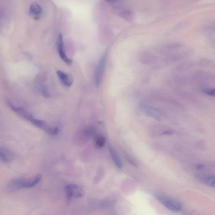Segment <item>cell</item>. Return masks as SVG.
Returning <instances> with one entry per match:
<instances>
[{
    "instance_id": "obj_18",
    "label": "cell",
    "mask_w": 215,
    "mask_h": 215,
    "mask_svg": "<svg viewBox=\"0 0 215 215\" xmlns=\"http://www.w3.org/2000/svg\"><path fill=\"white\" fill-rule=\"evenodd\" d=\"M125 157V158H126V160H127V162H128L129 163L132 165L133 166L135 167H138L137 163H136L129 156L126 155Z\"/></svg>"
},
{
    "instance_id": "obj_2",
    "label": "cell",
    "mask_w": 215,
    "mask_h": 215,
    "mask_svg": "<svg viewBox=\"0 0 215 215\" xmlns=\"http://www.w3.org/2000/svg\"><path fill=\"white\" fill-rule=\"evenodd\" d=\"M156 197L160 203L171 211L178 212L182 209V204L175 199L163 194L157 195Z\"/></svg>"
},
{
    "instance_id": "obj_16",
    "label": "cell",
    "mask_w": 215,
    "mask_h": 215,
    "mask_svg": "<svg viewBox=\"0 0 215 215\" xmlns=\"http://www.w3.org/2000/svg\"><path fill=\"white\" fill-rule=\"evenodd\" d=\"M45 131L51 135H55L59 132V129L57 127H48L45 129Z\"/></svg>"
},
{
    "instance_id": "obj_11",
    "label": "cell",
    "mask_w": 215,
    "mask_h": 215,
    "mask_svg": "<svg viewBox=\"0 0 215 215\" xmlns=\"http://www.w3.org/2000/svg\"><path fill=\"white\" fill-rule=\"evenodd\" d=\"M109 149L110 154L111 155V158H112V160H113L114 164L119 169L122 168V161H121L115 149L110 145L109 146Z\"/></svg>"
},
{
    "instance_id": "obj_20",
    "label": "cell",
    "mask_w": 215,
    "mask_h": 215,
    "mask_svg": "<svg viewBox=\"0 0 215 215\" xmlns=\"http://www.w3.org/2000/svg\"><path fill=\"white\" fill-rule=\"evenodd\" d=\"M173 134V133L171 131L167 130L165 131L162 133V135H171Z\"/></svg>"
},
{
    "instance_id": "obj_6",
    "label": "cell",
    "mask_w": 215,
    "mask_h": 215,
    "mask_svg": "<svg viewBox=\"0 0 215 215\" xmlns=\"http://www.w3.org/2000/svg\"><path fill=\"white\" fill-rule=\"evenodd\" d=\"M7 103L9 107L13 111L16 112L18 115L22 117L23 118L25 119L26 120L31 122L35 119L31 113L26 111L24 108L16 106L13 105L11 101L10 100H8Z\"/></svg>"
},
{
    "instance_id": "obj_10",
    "label": "cell",
    "mask_w": 215,
    "mask_h": 215,
    "mask_svg": "<svg viewBox=\"0 0 215 215\" xmlns=\"http://www.w3.org/2000/svg\"><path fill=\"white\" fill-rule=\"evenodd\" d=\"M94 138V145L97 149H101L104 147L106 139L104 135L101 134H96Z\"/></svg>"
},
{
    "instance_id": "obj_5",
    "label": "cell",
    "mask_w": 215,
    "mask_h": 215,
    "mask_svg": "<svg viewBox=\"0 0 215 215\" xmlns=\"http://www.w3.org/2000/svg\"><path fill=\"white\" fill-rule=\"evenodd\" d=\"M57 49L59 55L62 60L67 65H71L72 62L71 59L68 58L65 53L63 35L62 34H60L59 35L57 41Z\"/></svg>"
},
{
    "instance_id": "obj_3",
    "label": "cell",
    "mask_w": 215,
    "mask_h": 215,
    "mask_svg": "<svg viewBox=\"0 0 215 215\" xmlns=\"http://www.w3.org/2000/svg\"><path fill=\"white\" fill-rule=\"evenodd\" d=\"M106 53H105L102 55L99 60L97 65L95 73V83L97 88L100 86L102 80L103 72H104L105 65Z\"/></svg>"
},
{
    "instance_id": "obj_13",
    "label": "cell",
    "mask_w": 215,
    "mask_h": 215,
    "mask_svg": "<svg viewBox=\"0 0 215 215\" xmlns=\"http://www.w3.org/2000/svg\"><path fill=\"white\" fill-rule=\"evenodd\" d=\"M203 182L205 185L209 187L214 188L215 186V176L213 175H207L203 178Z\"/></svg>"
},
{
    "instance_id": "obj_8",
    "label": "cell",
    "mask_w": 215,
    "mask_h": 215,
    "mask_svg": "<svg viewBox=\"0 0 215 215\" xmlns=\"http://www.w3.org/2000/svg\"><path fill=\"white\" fill-rule=\"evenodd\" d=\"M14 159V154L9 149L0 147V160L5 163H9Z\"/></svg>"
},
{
    "instance_id": "obj_21",
    "label": "cell",
    "mask_w": 215,
    "mask_h": 215,
    "mask_svg": "<svg viewBox=\"0 0 215 215\" xmlns=\"http://www.w3.org/2000/svg\"><path fill=\"white\" fill-rule=\"evenodd\" d=\"M203 167L204 166L202 165H199L197 166V168L199 169V170H200V169H202Z\"/></svg>"
},
{
    "instance_id": "obj_1",
    "label": "cell",
    "mask_w": 215,
    "mask_h": 215,
    "mask_svg": "<svg viewBox=\"0 0 215 215\" xmlns=\"http://www.w3.org/2000/svg\"><path fill=\"white\" fill-rule=\"evenodd\" d=\"M42 178L41 175H38L32 180L23 178L13 179L6 185V190L9 192H13L17 191L22 189L33 187L39 184Z\"/></svg>"
},
{
    "instance_id": "obj_12",
    "label": "cell",
    "mask_w": 215,
    "mask_h": 215,
    "mask_svg": "<svg viewBox=\"0 0 215 215\" xmlns=\"http://www.w3.org/2000/svg\"><path fill=\"white\" fill-rule=\"evenodd\" d=\"M42 8L37 3H33L29 7V13L35 17H39L42 12Z\"/></svg>"
},
{
    "instance_id": "obj_4",
    "label": "cell",
    "mask_w": 215,
    "mask_h": 215,
    "mask_svg": "<svg viewBox=\"0 0 215 215\" xmlns=\"http://www.w3.org/2000/svg\"><path fill=\"white\" fill-rule=\"evenodd\" d=\"M145 114L157 120L160 121L163 117V114L161 111L150 106L143 105L141 106Z\"/></svg>"
},
{
    "instance_id": "obj_9",
    "label": "cell",
    "mask_w": 215,
    "mask_h": 215,
    "mask_svg": "<svg viewBox=\"0 0 215 215\" xmlns=\"http://www.w3.org/2000/svg\"><path fill=\"white\" fill-rule=\"evenodd\" d=\"M57 75L61 82L66 87H70L72 85L73 80L72 76L61 70L57 72Z\"/></svg>"
},
{
    "instance_id": "obj_7",
    "label": "cell",
    "mask_w": 215,
    "mask_h": 215,
    "mask_svg": "<svg viewBox=\"0 0 215 215\" xmlns=\"http://www.w3.org/2000/svg\"><path fill=\"white\" fill-rule=\"evenodd\" d=\"M66 190L69 200L75 197L78 198L82 196L83 190L80 186L75 184H69L66 186Z\"/></svg>"
},
{
    "instance_id": "obj_19",
    "label": "cell",
    "mask_w": 215,
    "mask_h": 215,
    "mask_svg": "<svg viewBox=\"0 0 215 215\" xmlns=\"http://www.w3.org/2000/svg\"><path fill=\"white\" fill-rule=\"evenodd\" d=\"M205 92H206V93H207V94L210 95V96H214V89H208V90H206Z\"/></svg>"
},
{
    "instance_id": "obj_17",
    "label": "cell",
    "mask_w": 215,
    "mask_h": 215,
    "mask_svg": "<svg viewBox=\"0 0 215 215\" xmlns=\"http://www.w3.org/2000/svg\"><path fill=\"white\" fill-rule=\"evenodd\" d=\"M41 92L42 96L46 98H49V91L47 88L45 86H42L41 88Z\"/></svg>"
},
{
    "instance_id": "obj_14",
    "label": "cell",
    "mask_w": 215,
    "mask_h": 215,
    "mask_svg": "<svg viewBox=\"0 0 215 215\" xmlns=\"http://www.w3.org/2000/svg\"><path fill=\"white\" fill-rule=\"evenodd\" d=\"M96 129L92 126H88L83 131V134L85 136L88 138H93L96 135Z\"/></svg>"
},
{
    "instance_id": "obj_15",
    "label": "cell",
    "mask_w": 215,
    "mask_h": 215,
    "mask_svg": "<svg viewBox=\"0 0 215 215\" xmlns=\"http://www.w3.org/2000/svg\"><path fill=\"white\" fill-rule=\"evenodd\" d=\"M31 123L33 124L35 126L41 129L44 130L45 131L48 127L45 122L41 120L37 119L35 118L31 122Z\"/></svg>"
}]
</instances>
